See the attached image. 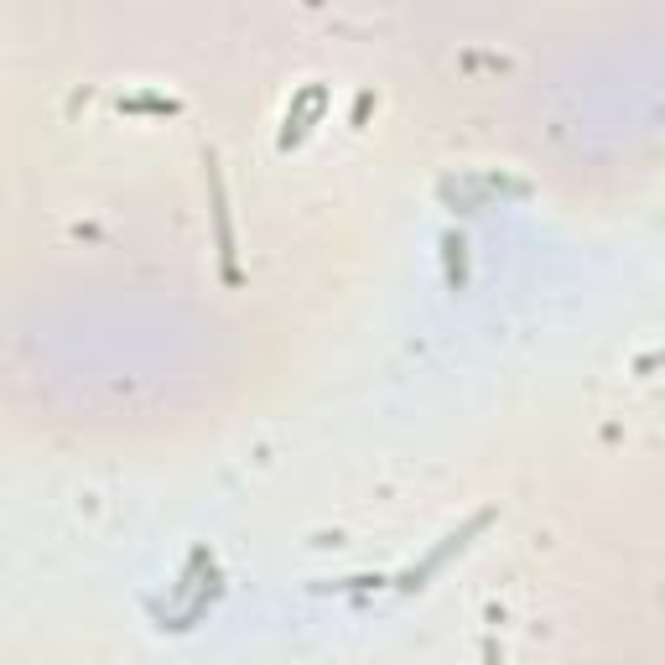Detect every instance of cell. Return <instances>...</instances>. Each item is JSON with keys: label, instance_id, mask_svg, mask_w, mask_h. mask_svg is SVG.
<instances>
[{"label": "cell", "instance_id": "obj_1", "mask_svg": "<svg viewBox=\"0 0 665 665\" xmlns=\"http://www.w3.org/2000/svg\"><path fill=\"white\" fill-rule=\"evenodd\" d=\"M489 660H494V665H499V655H494V650H489Z\"/></svg>", "mask_w": 665, "mask_h": 665}]
</instances>
